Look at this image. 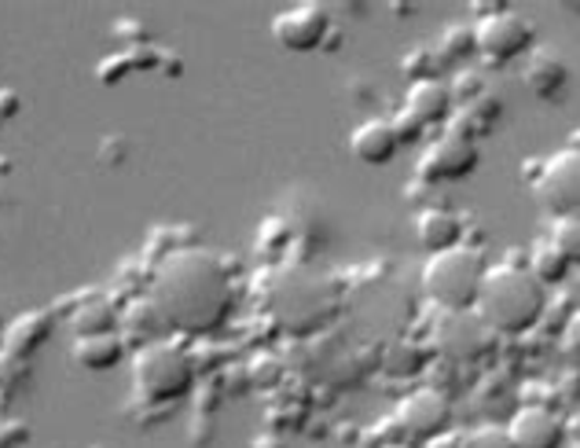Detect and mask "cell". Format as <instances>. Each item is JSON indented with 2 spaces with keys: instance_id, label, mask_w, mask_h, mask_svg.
Returning a JSON list of instances; mask_svg holds the SVG:
<instances>
[{
  "instance_id": "18",
  "label": "cell",
  "mask_w": 580,
  "mask_h": 448,
  "mask_svg": "<svg viewBox=\"0 0 580 448\" xmlns=\"http://www.w3.org/2000/svg\"><path fill=\"white\" fill-rule=\"evenodd\" d=\"M52 331V324H48V313H26V316H19V320L8 327V335H4V346L12 349V353H34V349L45 342Z\"/></svg>"
},
{
  "instance_id": "20",
  "label": "cell",
  "mask_w": 580,
  "mask_h": 448,
  "mask_svg": "<svg viewBox=\"0 0 580 448\" xmlns=\"http://www.w3.org/2000/svg\"><path fill=\"white\" fill-rule=\"evenodd\" d=\"M74 331L81 335H107V331H118V313L107 305L103 298L96 302H85L78 313H74Z\"/></svg>"
},
{
  "instance_id": "10",
  "label": "cell",
  "mask_w": 580,
  "mask_h": 448,
  "mask_svg": "<svg viewBox=\"0 0 580 448\" xmlns=\"http://www.w3.org/2000/svg\"><path fill=\"white\" fill-rule=\"evenodd\" d=\"M331 15L320 4H298L287 8L272 19V37H276L280 48L287 52H316L324 48V41L331 37Z\"/></svg>"
},
{
  "instance_id": "21",
  "label": "cell",
  "mask_w": 580,
  "mask_h": 448,
  "mask_svg": "<svg viewBox=\"0 0 580 448\" xmlns=\"http://www.w3.org/2000/svg\"><path fill=\"white\" fill-rule=\"evenodd\" d=\"M547 243H551V250L569 269L580 265V217H555Z\"/></svg>"
},
{
  "instance_id": "3",
  "label": "cell",
  "mask_w": 580,
  "mask_h": 448,
  "mask_svg": "<svg viewBox=\"0 0 580 448\" xmlns=\"http://www.w3.org/2000/svg\"><path fill=\"white\" fill-rule=\"evenodd\" d=\"M485 254L478 247L459 243L452 250L426 258L423 269V294L441 313H467L478 305L481 283H485Z\"/></svg>"
},
{
  "instance_id": "19",
  "label": "cell",
  "mask_w": 580,
  "mask_h": 448,
  "mask_svg": "<svg viewBox=\"0 0 580 448\" xmlns=\"http://www.w3.org/2000/svg\"><path fill=\"white\" fill-rule=\"evenodd\" d=\"M437 56L441 63H470L478 56V34L474 23H452L445 26L441 41H437Z\"/></svg>"
},
{
  "instance_id": "6",
  "label": "cell",
  "mask_w": 580,
  "mask_h": 448,
  "mask_svg": "<svg viewBox=\"0 0 580 448\" xmlns=\"http://www.w3.org/2000/svg\"><path fill=\"white\" fill-rule=\"evenodd\" d=\"M478 34V56L489 59L492 67L514 63L533 52V23L518 12H492L481 23H474Z\"/></svg>"
},
{
  "instance_id": "11",
  "label": "cell",
  "mask_w": 580,
  "mask_h": 448,
  "mask_svg": "<svg viewBox=\"0 0 580 448\" xmlns=\"http://www.w3.org/2000/svg\"><path fill=\"white\" fill-rule=\"evenodd\" d=\"M511 441L518 448H562L566 445V423L544 404H525L511 415L507 423Z\"/></svg>"
},
{
  "instance_id": "2",
  "label": "cell",
  "mask_w": 580,
  "mask_h": 448,
  "mask_svg": "<svg viewBox=\"0 0 580 448\" xmlns=\"http://www.w3.org/2000/svg\"><path fill=\"white\" fill-rule=\"evenodd\" d=\"M478 316L496 335H525L544 320L547 287L522 265H489L478 294Z\"/></svg>"
},
{
  "instance_id": "9",
  "label": "cell",
  "mask_w": 580,
  "mask_h": 448,
  "mask_svg": "<svg viewBox=\"0 0 580 448\" xmlns=\"http://www.w3.org/2000/svg\"><path fill=\"white\" fill-rule=\"evenodd\" d=\"M397 430L408 437V441H434L452 430V404H448L445 393L437 390H412L408 397L397 404Z\"/></svg>"
},
{
  "instance_id": "27",
  "label": "cell",
  "mask_w": 580,
  "mask_h": 448,
  "mask_svg": "<svg viewBox=\"0 0 580 448\" xmlns=\"http://www.w3.org/2000/svg\"><path fill=\"white\" fill-rule=\"evenodd\" d=\"M30 426L19 419H0V448H26Z\"/></svg>"
},
{
  "instance_id": "14",
  "label": "cell",
  "mask_w": 580,
  "mask_h": 448,
  "mask_svg": "<svg viewBox=\"0 0 580 448\" xmlns=\"http://www.w3.org/2000/svg\"><path fill=\"white\" fill-rule=\"evenodd\" d=\"M415 239L426 254H441V250H452L463 243V217L456 210H445V206H426L415 217Z\"/></svg>"
},
{
  "instance_id": "26",
  "label": "cell",
  "mask_w": 580,
  "mask_h": 448,
  "mask_svg": "<svg viewBox=\"0 0 580 448\" xmlns=\"http://www.w3.org/2000/svg\"><path fill=\"white\" fill-rule=\"evenodd\" d=\"M390 122H393V133H397V140H401V147H404V144H419V140L426 136V129H423L419 122H415V118H412L408 111L393 114Z\"/></svg>"
},
{
  "instance_id": "24",
  "label": "cell",
  "mask_w": 580,
  "mask_h": 448,
  "mask_svg": "<svg viewBox=\"0 0 580 448\" xmlns=\"http://www.w3.org/2000/svg\"><path fill=\"white\" fill-rule=\"evenodd\" d=\"M463 448H518V445L511 441L507 426L485 423V426H474L470 434H463Z\"/></svg>"
},
{
  "instance_id": "23",
  "label": "cell",
  "mask_w": 580,
  "mask_h": 448,
  "mask_svg": "<svg viewBox=\"0 0 580 448\" xmlns=\"http://www.w3.org/2000/svg\"><path fill=\"white\" fill-rule=\"evenodd\" d=\"M401 70L408 74V81H434L437 70H441V56H437V48H412L404 52L401 59Z\"/></svg>"
},
{
  "instance_id": "25",
  "label": "cell",
  "mask_w": 580,
  "mask_h": 448,
  "mask_svg": "<svg viewBox=\"0 0 580 448\" xmlns=\"http://www.w3.org/2000/svg\"><path fill=\"white\" fill-rule=\"evenodd\" d=\"M448 89H452V100L463 107V103H474L485 96V78L474 70H459L452 81H448Z\"/></svg>"
},
{
  "instance_id": "22",
  "label": "cell",
  "mask_w": 580,
  "mask_h": 448,
  "mask_svg": "<svg viewBox=\"0 0 580 448\" xmlns=\"http://www.w3.org/2000/svg\"><path fill=\"white\" fill-rule=\"evenodd\" d=\"M529 272L544 283V287H551V283H562L569 276V265L555 254L551 243H540L529 258Z\"/></svg>"
},
{
  "instance_id": "28",
  "label": "cell",
  "mask_w": 580,
  "mask_h": 448,
  "mask_svg": "<svg viewBox=\"0 0 580 448\" xmlns=\"http://www.w3.org/2000/svg\"><path fill=\"white\" fill-rule=\"evenodd\" d=\"M423 448H463V434H441V437H434V441H426Z\"/></svg>"
},
{
  "instance_id": "8",
  "label": "cell",
  "mask_w": 580,
  "mask_h": 448,
  "mask_svg": "<svg viewBox=\"0 0 580 448\" xmlns=\"http://www.w3.org/2000/svg\"><path fill=\"white\" fill-rule=\"evenodd\" d=\"M434 342L452 360H478L496 349L500 335L481 320L478 309H467V313H445L434 327Z\"/></svg>"
},
{
  "instance_id": "1",
  "label": "cell",
  "mask_w": 580,
  "mask_h": 448,
  "mask_svg": "<svg viewBox=\"0 0 580 448\" xmlns=\"http://www.w3.org/2000/svg\"><path fill=\"white\" fill-rule=\"evenodd\" d=\"M151 309L166 327L206 335L221 327L236 309V287L225 261L210 250H177L162 261L151 283Z\"/></svg>"
},
{
  "instance_id": "15",
  "label": "cell",
  "mask_w": 580,
  "mask_h": 448,
  "mask_svg": "<svg viewBox=\"0 0 580 448\" xmlns=\"http://www.w3.org/2000/svg\"><path fill=\"white\" fill-rule=\"evenodd\" d=\"M522 81L540 96V100H555L562 96V89L569 85V67L566 59L558 56L551 48H533L525 56V67H522Z\"/></svg>"
},
{
  "instance_id": "16",
  "label": "cell",
  "mask_w": 580,
  "mask_h": 448,
  "mask_svg": "<svg viewBox=\"0 0 580 448\" xmlns=\"http://www.w3.org/2000/svg\"><path fill=\"white\" fill-rule=\"evenodd\" d=\"M125 338L118 331H107V335H81L74 338V360L85 368V371H107L114 364H122L125 357Z\"/></svg>"
},
{
  "instance_id": "30",
  "label": "cell",
  "mask_w": 580,
  "mask_h": 448,
  "mask_svg": "<svg viewBox=\"0 0 580 448\" xmlns=\"http://www.w3.org/2000/svg\"><path fill=\"white\" fill-rule=\"evenodd\" d=\"M566 342H569V349H577L580 353V316L573 324H569V331H566Z\"/></svg>"
},
{
  "instance_id": "12",
  "label": "cell",
  "mask_w": 580,
  "mask_h": 448,
  "mask_svg": "<svg viewBox=\"0 0 580 448\" xmlns=\"http://www.w3.org/2000/svg\"><path fill=\"white\" fill-rule=\"evenodd\" d=\"M404 111H408L423 129L448 125L452 122V111H456L452 89H448V81H441V78L415 81V85H408V96H404Z\"/></svg>"
},
{
  "instance_id": "7",
  "label": "cell",
  "mask_w": 580,
  "mask_h": 448,
  "mask_svg": "<svg viewBox=\"0 0 580 448\" xmlns=\"http://www.w3.org/2000/svg\"><path fill=\"white\" fill-rule=\"evenodd\" d=\"M478 162H481V151L474 140L456 136L445 129V133L423 151L419 162H415V177L423 184H430V188H437V184H456V181H467L470 173L478 170Z\"/></svg>"
},
{
  "instance_id": "17",
  "label": "cell",
  "mask_w": 580,
  "mask_h": 448,
  "mask_svg": "<svg viewBox=\"0 0 580 448\" xmlns=\"http://www.w3.org/2000/svg\"><path fill=\"white\" fill-rule=\"evenodd\" d=\"M500 111H503V103H500V100H492V96L485 92V96H481V100L459 107L456 118H452V122H448V133L467 136V140H478V136H485V133H492V129H496Z\"/></svg>"
},
{
  "instance_id": "4",
  "label": "cell",
  "mask_w": 580,
  "mask_h": 448,
  "mask_svg": "<svg viewBox=\"0 0 580 448\" xmlns=\"http://www.w3.org/2000/svg\"><path fill=\"white\" fill-rule=\"evenodd\" d=\"M136 393L151 404H173L195 386V360L173 342H147L133 357Z\"/></svg>"
},
{
  "instance_id": "31",
  "label": "cell",
  "mask_w": 580,
  "mask_h": 448,
  "mask_svg": "<svg viewBox=\"0 0 580 448\" xmlns=\"http://www.w3.org/2000/svg\"><path fill=\"white\" fill-rule=\"evenodd\" d=\"M386 448H415V445H404V441H393V445H386Z\"/></svg>"
},
{
  "instance_id": "5",
  "label": "cell",
  "mask_w": 580,
  "mask_h": 448,
  "mask_svg": "<svg viewBox=\"0 0 580 448\" xmlns=\"http://www.w3.org/2000/svg\"><path fill=\"white\" fill-rule=\"evenodd\" d=\"M536 199L555 217H580V147H562L536 173Z\"/></svg>"
},
{
  "instance_id": "13",
  "label": "cell",
  "mask_w": 580,
  "mask_h": 448,
  "mask_svg": "<svg viewBox=\"0 0 580 448\" xmlns=\"http://www.w3.org/2000/svg\"><path fill=\"white\" fill-rule=\"evenodd\" d=\"M349 151H353V159H360L364 166H386V162H393V155L401 151V140L393 133L390 118H368V122H360L353 129V136H349Z\"/></svg>"
},
{
  "instance_id": "29",
  "label": "cell",
  "mask_w": 580,
  "mask_h": 448,
  "mask_svg": "<svg viewBox=\"0 0 580 448\" xmlns=\"http://www.w3.org/2000/svg\"><path fill=\"white\" fill-rule=\"evenodd\" d=\"M566 441H573V445L580 448V412L566 423Z\"/></svg>"
}]
</instances>
